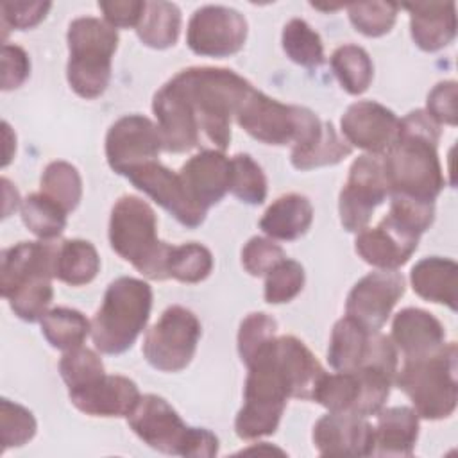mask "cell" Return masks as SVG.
Listing matches in <instances>:
<instances>
[{
  "label": "cell",
  "instance_id": "1",
  "mask_svg": "<svg viewBox=\"0 0 458 458\" xmlns=\"http://www.w3.org/2000/svg\"><path fill=\"white\" fill-rule=\"evenodd\" d=\"M252 84L229 68L190 66L177 72L154 95L152 111L163 148L184 154L200 145L225 150L231 120Z\"/></svg>",
  "mask_w": 458,
  "mask_h": 458
},
{
  "label": "cell",
  "instance_id": "2",
  "mask_svg": "<svg viewBox=\"0 0 458 458\" xmlns=\"http://www.w3.org/2000/svg\"><path fill=\"white\" fill-rule=\"evenodd\" d=\"M438 141L440 125L424 109L399 118L397 138L381 156L390 195L435 202L445 186L437 152Z\"/></svg>",
  "mask_w": 458,
  "mask_h": 458
},
{
  "label": "cell",
  "instance_id": "3",
  "mask_svg": "<svg viewBox=\"0 0 458 458\" xmlns=\"http://www.w3.org/2000/svg\"><path fill=\"white\" fill-rule=\"evenodd\" d=\"M57 243L54 240L20 242L2 250L0 292L13 313L25 320H41L54 299Z\"/></svg>",
  "mask_w": 458,
  "mask_h": 458
},
{
  "label": "cell",
  "instance_id": "4",
  "mask_svg": "<svg viewBox=\"0 0 458 458\" xmlns=\"http://www.w3.org/2000/svg\"><path fill=\"white\" fill-rule=\"evenodd\" d=\"M274 338L245 365L249 374L243 386V406L234 419V431L242 440L274 435L286 401L292 397L290 381L274 352Z\"/></svg>",
  "mask_w": 458,
  "mask_h": 458
},
{
  "label": "cell",
  "instance_id": "5",
  "mask_svg": "<svg viewBox=\"0 0 458 458\" xmlns=\"http://www.w3.org/2000/svg\"><path fill=\"white\" fill-rule=\"evenodd\" d=\"M111 249L152 281L168 279L172 245L157 238V218L150 204L136 195H122L109 216Z\"/></svg>",
  "mask_w": 458,
  "mask_h": 458
},
{
  "label": "cell",
  "instance_id": "6",
  "mask_svg": "<svg viewBox=\"0 0 458 458\" xmlns=\"http://www.w3.org/2000/svg\"><path fill=\"white\" fill-rule=\"evenodd\" d=\"M152 310V288L143 279L122 276L114 279L91 320L95 349L122 354L132 347L145 329Z\"/></svg>",
  "mask_w": 458,
  "mask_h": 458
},
{
  "label": "cell",
  "instance_id": "7",
  "mask_svg": "<svg viewBox=\"0 0 458 458\" xmlns=\"http://www.w3.org/2000/svg\"><path fill=\"white\" fill-rule=\"evenodd\" d=\"M456 360L454 342H445L426 356L403 360L394 383L408 395L419 417L440 420L454 413L458 403Z\"/></svg>",
  "mask_w": 458,
  "mask_h": 458
},
{
  "label": "cell",
  "instance_id": "8",
  "mask_svg": "<svg viewBox=\"0 0 458 458\" xmlns=\"http://www.w3.org/2000/svg\"><path fill=\"white\" fill-rule=\"evenodd\" d=\"M66 43L70 88L86 100L100 97L111 81V61L118 47L116 29L106 20L81 16L68 25Z\"/></svg>",
  "mask_w": 458,
  "mask_h": 458
},
{
  "label": "cell",
  "instance_id": "9",
  "mask_svg": "<svg viewBox=\"0 0 458 458\" xmlns=\"http://www.w3.org/2000/svg\"><path fill=\"white\" fill-rule=\"evenodd\" d=\"M236 123L254 140L265 145H302L311 140L322 122L308 107L283 104L263 91H252L242 102L236 113Z\"/></svg>",
  "mask_w": 458,
  "mask_h": 458
},
{
  "label": "cell",
  "instance_id": "10",
  "mask_svg": "<svg viewBox=\"0 0 458 458\" xmlns=\"http://www.w3.org/2000/svg\"><path fill=\"white\" fill-rule=\"evenodd\" d=\"M202 326L197 315L179 304L168 306L159 320L145 333L143 356L161 372H179L195 356Z\"/></svg>",
  "mask_w": 458,
  "mask_h": 458
},
{
  "label": "cell",
  "instance_id": "11",
  "mask_svg": "<svg viewBox=\"0 0 458 458\" xmlns=\"http://www.w3.org/2000/svg\"><path fill=\"white\" fill-rule=\"evenodd\" d=\"M390 195L381 156H358L338 197L340 222L345 231L360 233L367 227L372 213Z\"/></svg>",
  "mask_w": 458,
  "mask_h": 458
},
{
  "label": "cell",
  "instance_id": "12",
  "mask_svg": "<svg viewBox=\"0 0 458 458\" xmlns=\"http://www.w3.org/2000/svg\"><path fill=\"white\" fill-rule=\"evenodd\" d=\"M247 39L245 16L227 5L199 7L186 29L190 50L204 57H229L240 52Z\"/></svg>",
  "mask_w": 458,
  "mask_h": 458
},
{
  "label": "cell",
  "instance_id": "13",
  "mask_svg": "<svg viewBox=\"0 0 458 458\" xmlns=\"http://www.w3.org/2000/svg\"><path fill=\"white\" fill-rule=\"evenodd\" d=\"M125 419L129 428L148 447L165 454L186 456L193 428L186 426L166 399L156 394H145Z\"/></svg>",
  "mask_w": 458,
  "mask_h": 458
},
{
  "label": "cell",
  "instance_id": "14",
  "mask_svg": "<svg viewBox=\"0 0 458 458\" xmlns=\"http://www.w3.org/2000/svg\"><path fill=\"white\" fill-rule=\"evenodd\" d=\"M163 150V138L150 118L125 114L118 118L106 134V157L111 170L123 175L145 163L157 161Z\"/></svg>",
  "mask_w": 458,
  "mask_h": 458
},
{
  "label": "cell",
  "instance_id": "15",
  "mask_svg": "<svg viewBox=\"0 0 458 458\" xmlns=\"http://www.w3.org/2000/svg\"><path fill=\"white\" fill-rule=\"evenodd\" d=\"M132 186L148 195L156 204L166 209L181 225L188 229L199 227L208 211L197 206L188 195L179 174L172 172L159 161L140 165L125 174Z\"/></svg>",
  "mask_w": 458,
  "mask_h": 458
},
{
  "label": "cell",
  "instance_id": "16",
  "mask_svg": "<svg viewBox=\"0 0 458 458\" xmlns=\"http://www.w3.org/2000/svg\"><path fill=\"white\" fill-rule=\"evenodd\" d=\"M404 290L406 283L401 272L383 268L369 272L349 292L345 315L370 331H379Z\"/></svg>",
  "mask_w": 458,
  "mask_h": 458
},
{
  "label": "cell",
  "instance_id": "17",
  "mask_svg": "<svg viewBox=\"0 0 458 458\" xmlns=\"http://www.w3.org/2000/svg\"><path fill=\"white\" fill-rule=\"evenodd\" d=\"M340 129L351 147L383 156L397 138L399 118L376 100H358L342 114Z\"/></svg>",
  "mask_w": 458,
  "mask_h": 458
},
{
  "label": "cell",
  "instance_id": "18",
  "mask_svg": "<svg viewBox=\"0 0 458 458\" xmlns=\"http://www.w3.org/2000/svg\"><path fill=\"white\" fill-rule=\"evenodd\" d=\"M419 234L386 215L376 227L358 233L354 249L358 256L377 268L397 270L419 247Z\"/></svg>",
  "mask_w": 458,
  "mask_h": 458
},
{
  "label": "cell",
  "instance_id": "19",
  "mask_svg": "<svg viewBox=\"0 0 458 458\" xmlns=\"http://www.w3.org/2000/svg\"><path fill=\"white\" fill-rule=\"evenodd\" d=\"M313 445L324 456H370L374 426L356 413L329 411L313 426Z\"/></svg>",
  "mask_w": 458,
  "mask_h": 458
},
{
  "label": "cell",
  "instance_id": "20",
  "mask_svg": "<svg viewBox=\"0 0 458 458\" xmlns=\"http://www.w3.org/2000/svg\"><path fill=\"white\" fill-rule=\"evenodd\" d=\"M191 200L206 211L218 204L229 191L231 159L215 148H202L179 170Z\"/></svg>",
  "mask_w": 458,
  "mask_h": 458
},
{
  "label": "cell",
  "instance_id": "21",
  "mask_svg": "<svg viewBox=\"0 0 458 458\" xmlns=\"http://www.w3.org/2000/svg\"><path fill=\"white\" fill-rule=\"evenodd\" d=\"M72 404L91 417H127L141 394L138 385L118 374H104L93 383L68 390Z\"/></svg>",
  "mask_w": 458,
  "mask_h": 458
},
{
  "label": "cell",
  "instance_id": "22",
  "mask_svg": "<svg viewBox=\"0 0 458 458\" xmlns=\"http://www.w3.org/2000/svg\"><path fill=\"white\" fill-rule=\"evenodd\" d=\"M390 340L403 360L426 356L445 344L442 322L422 308H404L392 320Z\"/></svg>",
  "mask_w": 458,
  "mask_h": 458
},
{
  "label": "cell",
  "instance_id": "23",
  "mask_svg": "<svg viewBox=\"0 0 458 458\" xmlns=\"http://www.w3.org/2000/svg\"><path fill=\"white\" fill-rule=\"evenodd\" d=\"M410 13V34L424 52H437L453 43L456 36L454 2H417L404 4Z\"/></svg>",
  "mask_w": 458,
  "mask_h": 458
},
{
  "label": "cell",
  "instance_id": "24",
  "mask_svg": "<svg viewBox=\"0 0 458 458\" xmlns=\"http://www.w3.org/2000/svg\"><path fill=\"white\" fill-rule=\"evenodd\" d=\"M374 426V453L377 456H411L419 438V415L410 406L381 408Z\"/></svg>",
  "mask_w": 458,
  "mask_h": 458
},
{
  "label": "cell",
  "instance_id": "25",
  "mask_svg": "<svg viewBox=\"0 0 458 458\" xmlns=\"http://www.w3.org/2000/svg\"><path fill=\"white\" fill-rule=\"evenodd\" d=\"M456 261L440 256L422 258L411 267L410 272L411 288L420 299L435 304H444L453 311L456 310Z\"/></svg>",
  "mask_w": 458,
  "mask_h": 458
},
{
  "label": "cell",
  "instance_id": "26",
  "mask_svg": "<svg viewBox=\"0 0 458 458\" xmlns=\"http://www.w3.org/2000/svg\"><path fill=\"white\" fill-rule=\"evenodd\" d=\"M313 222V206L306 195L286 193L277 197L263 213L259 229L272 240L292 242L308 233Z\"/></svg>",
  "mask_w": 458,
  "mask_h": 458
},
{
  "label": "cell",
  "instance_id": "27",
  "mask_svg": "<svg viewBox=\"0 0 458 458\" xmlns=\"http://www.w3.org/2000/svg\"><path fill=\"white\" fill-rule=\"evenodd\" d=\"M374 331L363 327L351 317H342L335 322L329 347H327V361L335 370L349 372L358 369L370 349Z\"/></svg>",
  "mask_w": 458,
  "mask_h": 458
},
{
  "label": "cell",
  "instance_id": "28",
  "mask_svg": "<svg viewBox=\"0 0 458 458\" xmlns=\"http://www.w3.org/2000/svg\"><path fill=\"white\" fill-rule=\"evenodd\" d=\"M352 152V147L338 136L331 122H322L318 132L302 145L292 147L290 161L297 170H313L336 165Z\"/></svg>",
  "mask_w": 458,
  "mask_h": 458
},
{
  "label": "cell",
  "instance_id": "29",
  "mask_svg": "<svg viewBox=\"0 0 458 458\" xmlns=\"http://www.w3.org/2000/svg\"><path fill=\"white\" fill-rule=\"evenodd\" d=\"M98 270L100 256L91 242L70 238L57 243L55 279L70 286H82L91 283Z\"/></svg>",
  "mask_w": 458,
  "mask_h": 458
},
{
  "label": "cell",
  "instance_id": "30",
  "mask_svg": "<svg viewBox=\"0 0 458 458\" xmlns=\"http://www.w3.org/2000/svg\"><path fill=\"white\" fill-rule=\"evenodd\" d=\"M181 32V9L172 2H147L143 16L136 27L140 41L150 48L163 50L174 47Z\"/></svg>",
  "mask_w": 458,
  "mask_h": 458
},
{
  "label": "cell",
  "instance_id": "31",
  "mask_svg": "<svg viewBox=\"0 0 458 458\" xmlns=\"http://www.w3.org/2000/svg\"><path fill=\"white\" fill-rule=\"evenodd\" d=\"M41 333L54 349L72 351L81 347L91 333V322L73 308H52L41 318Z\"/></svg>",
  "mask_w": 458,
  "mask_h": 458
},
{
  "label": "cell",
  "instance_id": "32",
  "mask_svg": "<svg viewBox=\"0 0 458 458\" xmlns=\"http://www.w3.org/2000/svg\"><path fill=\"white\" fill-rule=\"evenodd\" d=\"M329 63L340 86L349 95H361L369 89L374 77V64L365 48L352 43L342 45L331 54Z\"/></svg>",
  "mask_w": 458,
  "mask_h": 458
},
{
  "label": "cell",
  "instance_id": "33",
  "mask_svg": "<svg viewBox=\"0 0 458 458\" xmlns=\"http://www.w3.org/2000/svg\"><path fill=\"white\" fill-rule=\"evenodd\" d=\"M25 227L39 240H55L66 227L68 211L45 193H30L20 206Z\"/></svg>",
  "mask_w": 458,
  "mask_h": 458
},
{
  "label": "cell",
  "instance_id": "34",
  "mask_svg": "<svg viewBox=\"0 0 458 458\" xmlns=\"http://www.w3.org/2000/svg\"><path fill=\"white\" fill-rule=\"evenodd\" d=\"M284 54L299 66L317 68L324 63V45L318 36L302 18H292L281 34Z\"/></svg>",
  "mask_w": 458,
  "mask_h": 458
},
{
  "label": "cell",
  "instance_id": "35",
  "mask_svg": "<svg viewBox=\"0 0 458 458\" xmlns=\"http://www.w3.org/2000/svg\"><path fill=\"white\" fill-rule=\"evenodd\" d=\"M41 193L55 200L68 213L73 211L82 199V179L79 170L68 161H52L41 174Z\"/></svg>",
  "mask_w": 458,
  "mask_h": 458
},
{
  "label": "cell",
  "instance_id": "36",
  "mask_svg": "<svg viewBox=\"0 0 458 458\" xmlns=\"http://www.w3.org/2000/svg\"><path fill=\"white\" fill-rule=\"evenodd\" d=\"M211 270L213 254L206 245L197 242L172 245L166 263L168 277L193 284L204 281L211 274Z\"/></svg>",
  "mask_w": 458,
  "mask_h": 458
},
{
  "label": "cell",
  "instance_id": "37",
  "mask_svg": "<svg viewBox=\"0 0 458 458\" xmlns=\"http://www.w3.org/2000/svg\"><path fill=\"white\" fill-rule=\"evenodd\" d=\"M313 401L322 404L329 411L356 413L360 401L358 376L352 370H336L335 374L326 372L315 388Z\"/></svg>",
  "mask_w": 458,
  "mask_h": 458
},
{
  "label": "cell",
  "instance_id": "38",
  "mask_svg": "<svg viewBox=\"0 0 458 458\" xmlns=\"http://www.w3.org/2000/svg\"><path fill=\"white\" fill-rule=\"evenodd\" d=\"M229 191L250 206H258L267 199V177L249 154H236L231 157Z\"/></svg>",
  "mask_w": 458,
  "mask_h": 458
},
{
  "label": "cell",
  "instance_id": "39",
  "mask_svg": "<svg viewBox=\"0 0 458 458\" xmlns=\"http://www.w3.org/2000/svg\"><path fill=\"white\" fill-rule=\"evenodd\" d=\"M397 11L399 5L394 2H358L347 5L352 27L367 38H379L390 32L397 20Z\"/></svg>",
  "mask_w": 458,
  "mask_h": 458
},
{
  "label": "cell",
  "instance_id": "40",
  "mask_svg": "<svg viewBox=\"0 0 458 458\" xmlns=\"http://www.w3.org/2000/svg\"><path fill=\"white\" fill-rule=\"evenodd\" d=\"M59 374L68 390H75L102 377L106 369L95 351L81 345L77 349L64 351L59 360Z\"/></svg>",
  "mask_w": 458,
  "mask_h": 458
},
{
  "label": "cell",
  "instance_id": "41",
  "mask_svg": "<svg viewBox=\"0 0 458 458\" xmlns=\"http://www.w3.org/2000/svg\"><path fill=\"white\" fill-rule=\"evenodd\" d=\"M38 422L32 411L9 399L0 401V440L2 451L21 447L36 435Z\"/></svg>",
  "mask_w": 458,
  "mask_h": 458
},
{
  "label": "cell",
  "instance_id": "42",
  "mask_svg": "<svg viewBox=\"0 0 458 458\" xmlns=\"http://www.w3.org/2000/svg\"><path fill=\"white\" fill-rule=\"evenodd\" d=\"M304 286V268L299 261L284 258L267 276L263 295L268 304H284L295 299Z\"/></svg>",
  "mask_w": 458,
  "mask_h": 458
},
{
  "label": "cell",
  "instance_id": "43",
  "mask_svg": "<svg viewBox=\"0 0 458 458\" xmlns=\"http://www.w3.org/2000/svg\"><path fill=\"white\" fill-rule=\"evenodd\" d=\"M277 322L265 311L249 313L238 329V354L247 365L254 354L276 336Z\"/></svg>",
  "mask_w": 458,
  "mask_h": 458
},
{
  "label": "cell",
  "instance_id": "44",
  "mask_svg": "<svg viewBox=\"0 0 458 458\" xmlns=\"http://www.w3.org/2000/svg\"><path fill=\"white\" fill-rule=\"evenodd\" d=\"M388 215L420 236L435 220V202L392 193Z\"/></svg>",
  "mask_w": 458,
  "mask_h": 458
},
{
  "label": "cell",
  "instance_id": "45",
  "mask_svg": "<svg viewBox=\"0 0 458 458\" xmlns=\"http://www.w3.org/2000/svg\"><path fill=\"white\" fill-rule=\"evenodd\" d=\"M286 258L281 245H277L272 238L252 236L242 249V265L245 272L254 277L267 276L279 261Z\"/></svg>",
  "mask_w": 458,
  "mask_h": 458
},
{
  "label": "cell",
  "instance_id": "46",
  "mask_svg": "<svg viewBox=\"0 0 458 458\" xmlns=\"http://www.w3.org/2000/svg\"><path fill=\"white\" fill-rule=\"evenodd\" d=\"M52 4L50 2H4L0 5L2 13V29H4V38L9 29L14 30H27L36 27L39 21L45 20L47 13L50 11Z\"/></svg>",
  "mask_w": 458,
  "mask_h": 458
},
{
  "label": "cell",
  "instance_id": "47",
  "mask_svg": "<svg viewBox=\"0 0 458 458\" xmlns=\"http://www.w3.org/2000/svg\"><path fill=\"white\" fill-rule=\"evenodd\" d=\"M456 81H442L433 86L426 98V113L438 123L456 125L458 109H456Z\"/></svg>",
  "mask_w": 458,
  "mask_h": 458
},
{
  "label": "cell",
  "instance_id": "48",
  "mask_svg": "<svg viewBox=\"0 0 458 458\" xmlns=\"http://www.w3.org/2000/svg\"><path fill=\"white\" fill-rule=\"evenodd\" d=\"M30 75V59L27 52L11 43H4L2 47V79L0 86L4 91H11L20 88Z\"/></svg>",
  "mask_w": 458,
  "mask_h": 458
},
{
  "label": "cell",
  "instance_id": "49",
  "mask_svg": "<svg viewBox=\"0 0 458 458\" xmlns=\"http://www.w3.org/2000/svg\"><path fill=\"white\" fill-rule=\"evenodd\" d=\"M145 4L141 0H102L98 2V9L104 14V20L114 29H129L138 27Z\"/></svg>",
  "mask_w": 458,
  "mask_h": 458
},
{
  "label": "cell",
  "instance_id": "50",
  "mask_svg": "<svg viewBox=\"0 0 458 458\" xmlns=\"http://www.w3.org/2000/svg\"><path fill=\"white\" fill-rule=\"evenodd\" d=\"M0 182H2V193H4V218H5L11 215V211L21 206V200H20L18 190L13 186V182L7 177H2Z\"/></svg>",
  "mask_w": 458,
  "mask_h": 458
},
{
  "label": "cell",
  "instance_id": "51",
  "mask_svg": "<svg viewBox=\"0 0 458 458\" xmlns=\"http://www.w3.org/2000/svg\"><path fill=\"white\" fill-rule=\"evenodd\" d=\"M2 129H4V161H2V166H7L13 159V154L16 152V136L14 132L11 131L9 123L4 122L2 123Z\"/></svg>",
  "mask_w": 458,
  "mask_h": 458
}]
</instances>
